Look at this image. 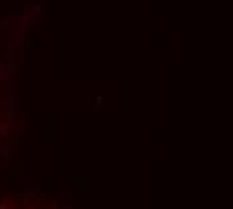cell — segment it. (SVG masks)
I'll list each match as a JSON object with an SVG mask.
<instances>
[{
	"instance_id": "cell-1",
	"label": "cell",
	"mask_w": 233,
	"mask_h": 209,
	"mask_svg": "<svg viewBox=\"0 0 233 209\" xmlns=\"http://www.w3.org/2000/svg\"><path fill=\"white\" fill-rule=\"evenodd\" d=\"M8 151H10V147H0V157H6Z\"/></svg>"
}]
</instances>
